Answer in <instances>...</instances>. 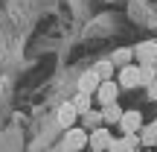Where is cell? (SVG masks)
Wrapping results in <instances>:
<instances>
[{
	"label": "cell",
	"mask_w": 157,
	"mask_h": 152,
	"mask_svg": "<svg viewBox=\"0 0 157 152\" xmlns=\"http://www.w3.org/2000/svg\"><path fill=\"white\" fill-rule=\"evenodd\" d=\"M154 47H157V38H154Z\"/></svg>",
	"instance_id": "cell-19"
},
{
	"label": "cell",
	"mask_w": 157,
	"mask_h": 152,
	"mask_svg": "<svg viewBox=\"0 0 157 152\" xmlns=\"http://www.w3.org/2000/svg\"><path fill=\"white\" fill-rule=\"evenodd\" d=\"M99 76L93 73V70H87V73H82L78 76V94H87V97H93L96 91H99Z\"/></svg>",
	"instance_id": "cell-7"
},
{
	"label": "cell",
	"mask_w": 157,
	"mask_h": 152,
	"mask_svg": "<svg viewBox=\"0 0 157 152\" xmlns=\"http://www.w3.org/2000/svg\"><path fill=\"white\" fill-rule=\"evenodd\" d=\"M111 141H113V138H111V129H108V126H99L96 132L87 135V143H90L93 152H105L108 146H111Z\"/></svg>",
	"instance_id": "cell-2"
},
{
	"label": "cell",
	"mask_w": 157,
	"mask_h": 152,
	"mask_svg": "<svg viewBox=\"0 0 157 152\" xmlns=\"http://www.w3.org/2000/svg\"><path fill=\"white\" fill-rule=\"evenodd\" d=\"M93 97L102 102V105H111V102H117V100H119V85L113 82V79H111V82H102V85H99V91H96Z\"/></svg>",
	"instance_id": "cell-5"
},
{
	"label": "cell",
	"mask_w": 157,
	"mask_h": 152,
	"mask_svg": "<svg viewBox=\"0 0 157 152\" xmlns=\"http://www.w3.org/2000/svg\"><path fill=\"white\" fill-rule=\"evenodd\" d=\"M90 70L99 76V82H111L113 73H117V68H113V62H111V59H102V62H96Z\"/></svg>",
	"instance_id": "cell-8"
},
{
	"label": "cell",
	"mask_w": 157,
	"mask_h": 152,
	"mask_svg": "<svg viewBox=\"0 0 157 152\" xmlns=\"http://www.w3.org/2000/svg\"><path fill=\"white\" fill-rule=\"evenodd\" d=\"M131 59H134V50H131V47H119V50L111 56V62H113V68H128Z\"/></svg>",
	"instance_id": "cell-11"
},
{
	"label": "cell",
	"mask_w": 157,
	"mask_h": 152,
	"mask_svg": "<svg viewBox=\"0 0 157 152\" xmlns=\"http://www.w3.org/2000/svg\"><path fill=\"white\" fill-rule=\"evenodd\" d=\"M146 94H148V100H157V79H154V82L146 88Z\"/></svg>",
	"instance_id": "cell-17"
},
{
	"label": "cell",
	"mask_w": 157,
	"mask_h": 152,
	"mask_svg": "<svg viewBox=\"0 0 157 152\" xmlns=\"http://www.w3.org/2000/svg\"><path fill=\"white\" fill-rule=\"evenodd\" d=\"M87 143V132L84 129H67V135H64V149L67 152H82V146Z\"/></svg>",
	"instance_id": "cell-4"
},
{
	"label": "cell",
	"mask_w": 157,
	"mask_h": 152,
	"mask_svg": "<svg viewBox=\"0 0 157 152\" xmlns=\"http://www.w3.org/2000/svg\"><path fill=\"white\" fill-rule=\"evenodd\" d=\"M119 129H122V135H140L143 129V114L140 111H122V117H119Z\"/></svg>",
	"instance_id": "cell-1"
},
{
	"label": "cell",
	"mask_w": 157,
	"mask_h": 152,
	"mask_svg": "<svg viewBox=\"0 0 157 152\" xmlns=\"http://www.w3.org/2000/svg\"><path fill=\"white\" fill-rule=\"evenodd\" d=\"M154 79H157V73H154L151 64H140V85H146V88H148Z\"/></svg>",
	"instance_id": "cell-15"
},
{
	"label": "cell",
	"mask_w": 157,
	"mask_h": 152,
	"mask_svg": "<svg viewBox=\"0 0 157 152\" xmlns=\"http://www.w3.org/2000/svg\"><path fill=\"white\" fill-rule=\"evenodd\" d=\"M117 85H119V88H137V85H140V64L119 68V73H117Z\"/></svg>",
	"instance_id": "cell-3"
},
{
	"label": "cell",
	"mask_w": 157,
	"mask_h": 152,
	"mask_svg": "<svg viewBox=\"0 0 157 152\" xmlns=\"http://www.w3.org/2000/svg\"><path fill=\"white\" fill-rule=\"evenodd\" d=\"M108 152H131V149H128V143H125V138H119V141L113 138L111 146H108Z\"/></svg>",
	"instance_id": "cell-16"
},
{
	"label": "cell",
	"mask_w": 157,
	"mask_h": 152,
	"mask_svg": "<svg viewBox=\"0 0 157 152\" xmlns=\"http://www.w3.org/2000/svg\"><path fill=\"white\" fill-rule=\"evenodd\" d=\"M134 59H137L140 64H154V59H157L154 41H140V44L134 47Z\"/></svg>",
	"instance_id": "cell-6"
},
{
	"label": "cell",
	"mask_w": 157,
	"mask_h": 152,
	"mask_svg": "<svg viewBox=\"0 0 157 152\" xmlns=\"http://www.w3.org/2000/svg\"><path fill=\"white\" fill-rule=\"evenodd\" d=\"M151 68H154V73H157V59H154V64H151Z\"/></svg>",
	"instance_id": "cell-18"
},
{
	"label": "cell",
	"mask_w": 157,
	"mask_h": 152,
	"mask_svg": "<svg viewBox=\"0 0 157 152\" xmlns=\"http://www.w3.org/2000/svg\"><path fill=\"white\" fill-rule=\"evenodd\" d=\"M119 117H122V108H119V102L102 105V123H105V126H119Z\"/></svg>",
	"instance_id": "cell-9"
},
{
	"label": "cell",
	"mask_w": 157,
	"mask_h": 152,
	"mask_svg": "<svg viewBox=\"0 0 157 152\" xmlns=\"http://www.w3.org/2000/svg\"><path fill=\"white\" fill-rule=\"evenodd\" d=\"M70 105L76 108V114L82 117V114H87L90 111V105H93V97H87V94H78L76 100H70Z\"/></svg>",
	"instance_id": "cell-13"
},
{
	"label": "cell",
	"mask_w": 157,
	"mask_h": 152,
	"mask_svg": "<svg viewBox=\"0 0 157 152\" xmlns=\"http://www.w3.org/2000/svg\"><path fill=\"white\" fill-rule=\"evenodd\" d=\"M140 143L143 146H157V123H148L140 129Z\"/></svg>",
	"instance_id": "cell-12"
},
{
	"label": "cell",
	"mask_w": 157,
	"mask_h": 152,
	"mask_svg": "<svg viewBox=\"0 0 157 152\" xmlns=\"http://www.w3.org/2000/svg\"><path fill=\"white\" fill-rule=\"evenodd\" d=\"M76 117H78V114H76V108L70 105V102H64V105L58 108V123H61L64 129H73V123H76Z\"/></svg>",
	"instance_id": "cell-10"
},
{
	"label": "cell",
	"mask_w": 157,
	"mask_h": 152,
	"mask_svg": "<svg viewBox=\"0 0 157 152\" xmlns=\"http://www.w3.org/2000/svg\"><path fill=\"white\" fill-rule=\"evenodd\" d=\"M82 120H84V126H87L90 132H96L102 126V111H93V108H90L87 114H82Z\"/></svg>",
	"instance_id": "cell-14"
}]
</instances>
